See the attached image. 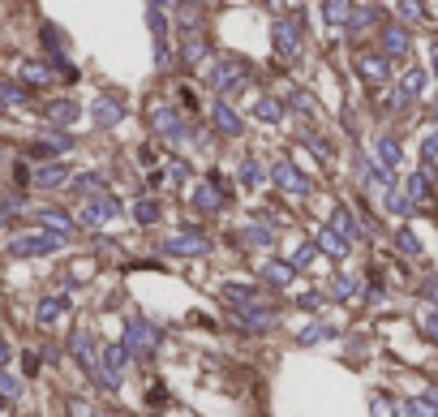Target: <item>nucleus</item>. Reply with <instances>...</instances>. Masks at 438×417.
<instances>
[{
	"mask_svg": "<svg viewBox=\"0 0 438 417\" xmlns=\"http://www.w3.org/2000/svg\"><path fill=\"white\" fill-rule=\"evenodd\" d=\"M434 74H438V47H434Z\"/></svg>",
	"mask_w": 438,
	"mask_h": 417,
	"instance_id": "603ef678",
	"label": "nucleus"
},
{
	"mask_svg": "<svg viewBox=\"0 0 438 417\" xmlns=\"http://www.w3.org/2000/svg\"><path fill=\"white\" fill-rule=\"evenodd\" d=\"M322 13L331 18V22H344V18H348V5H322Z\"/></svg>",
	"mask_w": 438,
	"mask_h": 417,
	"instance_id": "a19ab883",
	"label": "nucleus"
},
{
	"mask_svg": "<svg viewBox=\"0 0 438 417\" xmlns=\"http://www.w3.org/2000/svg\"><path fill=\"white\" fill-rule=\"evenodd\" d=\"M194 206H202V211H215V206H219L215 185H198V189H194Z\"/></svg>",
	"mask_w": 438,
	"mask_h": 417,
	"instance_id": "cd10ccee",
	"label": "nucleus"
},
{
	"mask_svg": "<svg viewBox=\"0 0 438 417\" xmlns=\"http://www.w3.org/2000/svg\"><path fill=\"white\" fill-rule=\"evenodd\" d=\"M26 99H30V95H26L22 86H0V103H18V108H22Z\"/></svg>",
	"mask_w": 438,
	"mask_h": 417,
	"instance_id": "2f4dec72",
	"label": "nucleus"
},
{
	"mask_svg": "<svg viewBox=\"0 0 438 417\" xmlns=\"http://www.w3.org/2000/svg\"><path fill=\"white\" fill-rule=\"evenodd\" d=\"M117 216H121V202L107 198V194H103V198H90V206L82 211L86 224H103V220H117Z\"/></svg>",
	"mask_w": 438,
	"mask_h": 417,
	"instance_id": "423d86ee",
	"label": "nucleus"
},
{
	"mask_svg": "<svg viewBox=\"0 0 438 417\" xmlns=\"http://www.w3.org/2000/svg\"><path fill=\"white\" fill-rule=\"evenodd\" d=\"M262 276H266L271 284H288V280H292V267H271V263H266Z\"/></svg>",
	"mask_w": 438,
	"mask_h": 417,
	"instance_id": "473e14b6",
	"label": "nucleus"
},
{
	"mask_svg": "<svg viewBox=\"0 0 438 417\" xmlns=\"http://www.w3.org/2000/svg\"><path fill=\"white\" fill-rule=\"evenodd\" d=\"M421 86H425V74H421V69H408V74L400 78V99H396V108H404V103H413V99L421 95Z\"/></svg>",
	"mask_w": 438,
	"mask_h": 417,
	"instance_id": "f8f14e48",
	"label": "nucleus"
},
{
	"mask_svg": "<svg viewBox=\"0 0 438 417\" xmlns=\"http://www.w3.org/2000/svg\"><path fill=\"white\" fill-rule=\"evenodd\" d=\"M331 224H336L331 233H336L340 241H353V237H357V224H353V216L344 211V206H336V216H331Z\"/></svg>",
	"mask_w": 438,
	"mask_h": 417,
	"instance_id": "4be33fe9",
	"label": "nucleus"
},
{
	"mask_svg": "<svg viewBox=\"0 0 438 417\" xmlns=\"http://www.w3.org/2000/svg\"><path fill=\"white\" fill-rule=\"evenodd\" d=\"M69 310V297H43L39 301V323H52V319H61Z\"/></svg>",
	"mask_w": 438,
	"mask_h": 417,
	"instance_id": "aec40b11",
	"label": "nucleus"
},
{
	"mask_svg": "<svg viewBox=\"0 0 438 417\" xmlns=\"http://www.w3.org/2000/svg\"><path fill=\"white\" fill-rule=\"evenodd\" d=\"M22 78H26L30 86H47V82H52V69L39 65V61H26V65H22Z\"/></svg>",
	"mask_w": 438,
	"mask_h": 417,
	"instance_id": "393cba45",
	"label": "nucleus"
},
{
	"mask_svg": "<svg viewBox=\"0 0 438 417\" xmlns=\"http://www.w3.org/2000/svg\"><path fill=\"white\" fill-rule=\"evenodd\" d=\"M434 155H438V129H434V134L421 142V160H434Z\"/></svg>",
	"mask_w": 438,
	"mask_h": 417,
	"instance_id": "ea45409f",
	"label": "nucleus"
},
{
	"mask_svg": "<svg viewBox=\"0 0 438 417\" xmlns=\"http://www.w3.org/2000/svg\"><path fill=\"white\" fill-rule=\"evenodd\" d=\"M245 78V65H237V61H224L215 69V90H232V82H241Z\"/></svg>",
	"mask_w": 438,
	"mask_h": 417,
	"instance_id": "dca6fc26",
	"label": "nucleus"
},
{
	"mask_svg": "<svg viewBox=\"0 0 438 417\" xmlns=\"http://www.w3.org/2000/svg\"><path fill=\"white\" fill-rule=\"evenodd\" d=\"M47 117H52V121H57V125H69V121L78 117V108H73V103H69V99H57V103H52V108H47Z\"/></svg>",
	"mask_w": 438,
	"mask_h": 417,
	"instance_id": "bb28decb",
	"label": "nucleus"
},
{
	"mask_svg": "<svg viewBox=\"0 0 438 417\" xmlns=\"http://www.w3.org/2000/svg\"><path fill=\"white\" fill-rule=\"evenodd\" d=\"M215 125L224 129V134H241V129H245V125H241V117L228 108V103H215Z\"/></svg>",
	"mask_w": 438,
	"mask_h": 417,
	"instance_id": "412c9836",
	"label": "nucleus"
},
{
	"mask_svg": "<svg viewBox=\"0 0 438 417\" xmlns=\"http://www.w3.org/2000/svg\"><path fill=\"white\" fill-rule=\"evenodd\" d=\"M202 61H206V43H202L198 35H189V39H185V65H194V69H198Z\"/></svg>",
	"mask_w": 438,
	"mask_h": 417,
	"instance_id": "a878e982",
	"label": "nucleus"
},
{
	"mask_svg": "<svg viewBox=\"0 0 438 417\" xmlns=\"http://www.w3.org/2000/svg\"><path fill=\"white\" fill-rule=\"evenodd\" d=\"M163 396H168V392H163V387L155 383V387H150V404H168V400H163Z\"/></svg>",
	"mask_w": 438,
	"mask_h": 417,
	"instance_id": "de8ad7c7",
	"label": "nucleus"
},
{
	"mask_svg": "<svg viewBox=\"0 0 438 417\" xmlns=\"http://www.w3.org/2000/svg\"><path fill=\"white\" fill-rule=\"evenodd\" d=\"M5 361H9V344H5V340H0V366H5Z\"/></svg>",
	"mask_w": 438,
	"mask_h": 417,
	"instance_id": "3c124183",
	"label": "nucleus"
},
{
	"mask_svg": "<svg viewBox=\"0 0 438 417\" xmlns=\"http://www.w3.org/2000/svg\"><path fill=\"white\" fill-rule=\"evenodd\" d=\"M318 245H322L326 254H336V258H344V254H348V241H340L331 228H318Z\"/></svg>",
	"mask_w": 438,
	"mask_h": 417,
	"instance_id": "b1692460",
	"label": "nucleus"
},
{
	"mask_svg": "<svg viewBox=\"0 0 438 417\" xmlns=\"http://www.w3.org/2000/svg\"><path fill=\"white\" fill-rule=\"evenodd\" d=\"M52 249H61V237H18L13 241V258H39Z\"/></svg>",
	"mask_w": 438,
	"mask_h": 417,
	"instance_id": "39448f33",
	"label": "nucleus"
},
{
	"mask_svg": "<svg viewBox=\"0 0 438 417\" xmlns=\"http://www.w3.org/2000/svg\"><path fill=\"white\" fill-rule=\"evenodd\" d=\"M0 392H5V396H18V379H9L5 370H0Z\"/></svg>",
	"mask_w": 438,
	"mask_h": 417,
	"instance_id": "37998d69",
	"label": "nucleus"
},
{
	"mask_svg": "<svg viewBox=\"0 0 438 417\" xmlns=\"http://www.w3.org/2000/svg\"><path fill=\"white\" fill-rule=\"evenodd\" d=\"M408 413H413V417H438V409H434L425 396H421V400H408Z\"/></svg>",
	"mask_w": 438,
	"mask_h": 417,
	"instance_id": "72a5a7b5",
	"label": "nucleus"
},
{
	"mask_svg": "<svg viewBox=\"0 0 438 417\" xmlns=\"http://www.w3.org/2000/svg\"><path fill=\"white\" fill-rule=\"evenodd\" d=\"M271 39H276L280 61H297V43H301V35H297V22H292V18H280L276 26H271Z\"/></svg>",
	"mask_w": 438,
	"mask_h": 417,
	"instance_id": "f03ea898",
	"label": "nucleus"
},
{
	"mask_svg": "<svg viewBox=\"0 0 438 417\" xmlns=\"http://www.w3.org/2000/svg\"><path fill=\"white\" fill-rule=\"evenodd\" d=\"M353 293V280H336V297H348Z\"/></svg>",
	"mask_w": 438,
	"mask_h": 417,
	"instance_id": "09e8293b",
	"label": "nucleus"
},
{
	"mask_svg": "<svg viewBox=\"0 0 438 417\" xmlns=\"http://www.w3.org/2000/svg\"><path fill=\"white\" fill-rule=\"evenodd\" d=\"M237 323H241V327H249V331H266V327H276V310H262V305L241 310Z\"/></svg>",
	"mask_w": 438,
	"mask_h": 417,
	"instance_id": "9d476101",
	"label": "nucleus"
},
{
	"mask_svg": "<svg viewBox=\"0 0 438 417\" xmlns=\"http://www.w3.org/2000/svg\"><path fill=\"white\" fill-rule=\"evenodd\" d=\"M408 206H421V202H430V177L425 172H413L408 177V198H404Z\"/></svg>",
	"mask_w": 438,
	"mask_h": 417,
	"instance_id": "a211bd4d",
	"label": "nucleus"
},
{
	"mask_svg": "<svg viewBox=\"0 0 438 417\" xmlns=\"http://www.w3.org/2000/svg\"><path fill=\"white\" fill-rule=\"evenodd\" d=\"M258 297H262V293H258V288H249V284H228V288H224V301L237 310V315H241V310H254V305H258Z\"/></svg>",
	"mask_w": 438,
	"mask_h": 417,
	"instance_id": "1a4fd4ad",
	"label": "nucleus"
},
{
	"mask_svg": "<svg viewBox=\"0 0 438 417\" xmlns=\"http://www.w3.org/2000/svg\"><path fill=\"white\" fill-rule=\"evenodd\" d=\"M168 61H172V52H168V47H163V39H155V65L163 69V65H168Z\"/></svg>",
	"mask_w": 438,
	"mask_h": 417,
	"instance_id": "79ce46f5",
	"label": "nucleus"
},
{
	"mask_svg": "<svg viewBox=\"0 0 438 417\" xmlns=\"http://www.w3.org/2000/svg\"><path fill=\"white\" fill-rule=\"evenodd\" d=\"M396 164H400V142L382 138V142H378V168H382V177H391Z\"/></svg>",
	"mask_w": 438,
	"mask_h": 417,
	"instance_id": "2eb2a0df",
	"label": "nucleus"
},
{
	"mask_svg": "<svg viewBox=\"0 0 438 417\" xmlns=\"http://www.w3.org/2000/svg\"><path fill=\"white\" fill-rule=\"evenodd\" d=\"M65 177H69V168H65V164H52V168H39V172H30V181H35V185H43V189H52V185H65Z\"/></svg>",
	"mask_w": 438,
	"mask_h": 417,
	"instance_id": "6ab92c4d",
	"label": "nucleus"
},
{
	"mask_svg": "<svg viewBox=\"0 0 438 417\" xmlns=\"http://www.w3.org/2000/svg\"><path fill=\"white\" fill-rule=\"evenodd\" d=\"M421 331L430 344H438V310H421Z\"/></svg>",
	"mask_w": 438,
	"mask_h": 417,
	"instance_id": "c85d7f7f",
	"label": "nucleus"
},
{
	"mask_svg": "<svg viewBox=\"0 0 438 417\" xmlns=\"http://www.w3.org/2000/svg\"><path fill=\"white\" fill-rule=\"evenodd\" d=\"M357 69H361L369 82H387V74H391L387 57H378V52H361V57H357Z\"/></svg>",
	"mask_w": 438,
	"mask_h": 417,
	"instance_id": "0eeeda50",
	"label": "nucleus"
},
{
	"mask_svg": "<svg viewBox=\"0 0 438 417\" xmlns=\"http://www.w3.org/2000/svg\"><path fill=\"white\" fill-rule=\"evenodd\" d=\"M39 220L52 224V237H69V233H73V220L61 216V211H39Z\"/></svg>",
	"mask_w": 438,
	"mask_h": 417,
	"instance_id": "5701e85b",
	"label": "nucleus"
},
{
	"mask_svg": "<svg viewBox=\"0 0 438 417\" xmlns=\"http://www.w3.org/2000/svg\"><path fill=\"white\" fill-rule=\"evenodd\" d=\"M69 353L82 361V366L95 375V366H99V357H95V344H90V331H73L69 336Z\"/></svg>",
	"mask_w": 438,
	"mask_h": 417,
	"instance_id": "6e6552de",
	"label": "nucleus"
},
{
	"mask_svg": "<svg viewBox=\"0 0 438 417\" xmlns=\"http://www.w3.org/2000/svg\"><path fill=\"white\" fill-rule=\"evenodd\" d=\"M155 129H159V134H168V138H185L181 117H177L172 108H155Z\"/></svg>",
	"mask_w": 438,
	"mask_h": 417,
	"instance_id": "f3484780",
	"label": "nucleus"
},
{
	"mask_svg": "<svg viewBox=\"0 0 438 417\" xmlns=\"http://www.w3.org/2000/svg\"><path fill=\"white\" fill-rule=\"evenodd\" d=\"M369 413H374V417H396V400H391V396H374V400H369Z\"/></svg>",
	"mask_w": 438,
	"mask_h": 417,
	"instance_id": "c756f323",
	"label": "nucleus"
},
{
	"mask_svg": "<svg viewBox=\"0 0 438 417\" xmlns=\"http://www.w3.org/2000/svg\"><path fill=\"white\" fill-rule=\"evenodd\" d=\"M301 310H318V293H305V297H301Z\"/></svg>",
	"mask_w": 438,
	"mask_h": 417,
	"instance_id": "8fccbe9b",
	"label": "nucleus"
},
{
	"mask_svg": "<svg viewBox=\"0 0 438 417\" xmlns=\"http://www.w3.org/2000/svg\"><path fill=\"white\" fill-rule=\"evenodd\" d=\"M206 249H211V241L202 233H185V237L168 241V254H206Z\"/></svg>",
	"mask_w": 438,
	"mask_h": 417,
	"instance_id": "9b49d317",
	"label": "nucleus"
},
{
	"mask_svg": "<svg viewBox=\"0 0 438 417\" xmlns=\"http://www.w3.org/2000/svg\"><path fill=\"white\" fill-rule=\"evenodd\" d=\"M336 331L331 327H309V331H301V344H318V340H331Z\"/></svg>",
	"mask_w": 438,
	"mask_h": 417,
	"instance_id": "f704fd0d",
	"label": "nucleus"
},
{
	"mask_svg": "<svg viewBox=\"0 0 438 417\" xmlns=\"http://www.w3.org/2000/svg\"><path fill=\"white\" fill-rule=\"evenodd\" d=\"M271 177H276V185H280V189H288V194H309V181L292 168V160H276Z\"/></svg>",
	"mask_w": 438,
	"mask_h": 417,
	"instance_id": "20e7f679",
	"label": "nucleus"
},
{
	"mask_svg": "<svg viewBox=\"0 0 438 417\" xmlns=\"http://www.w3.org/2000/svg\"><path fill=\"white\" fill-rule=\"evenodd\" d=\"M99 185H103V177H99V172H86V177H78V181H73V189H78V194H86V189H99Z\"/></svg>",
	"mask_w": 438,
	"mask_h": 417,
	"instance_id": "e433bc0d",
	"label": "nucleus"
},
{
	"mask_svg": "<svg viewBox=\"0 0 438 417\" xmlns=\"http://www.w3.org/2000/svg\"><path fill=\"white\" fill-rule=\"evenodd\" d=\"M95 121L103 125V129H112V125H121V103L117 99H95Z\"/></svg>",
	"mask_w": 438,
	"mask_h": 417,
	"instance_id": "4468645a",
	"label": "nucleus"
},
{
	"mask_svg": "<svg viewBox=\"0 0 438 417\" xmlns=\"http://www.w3.org/2000/svg\"><path fill=\"white\" fill-rule=\"evenodd\" d=\"M382 47H387V57H408V30L404 26H387L382 30Z\"/></svg>",
	"mask_w": 438,
	"mask_h": 417,
	"instance_id": "ddd939ff",
	"label": "nucleus"
},
{
	"mask_svg": "<svg viewBox=\"0 0 438 417\" xmlns=\"http://www.w3.org/2000/svg\"><path fill=\"white\" fill-rule=\"evenodd\" d=\"M134 216H138L142 224H150V220H159V206H155V202H138V206H134Z\"/></svg>",
	"mask_w": 438,
	"mask_h": 417,
	"instance_id": "c9c22d12",
	"label": "nucleus"
},
{
	"mask_svg": "<svg viewBox=\"0 0 438 417\" xmlns=\"http://www.w3.org/2000/svg\"><path fill=\"white\" fill-rule=\"evenodd\" d=\"M258 177H262V168H258V164H245V168H241V181H249V185H254Z\"/></svg>",
	"mask_w": 438,
	"mask_h": 417,
	"instance_id": "a18cd8bd",
	"label": "nucleus"
},
{
	"mask_svg": "<svg viewBox=\"0 0 438 417\" xmlns=\"http://www.w3.org/2000/svg\"><path fill=\"white\" fill-rule=\"evenodd\" d=\"M284 117V108L276 99H258V121H280Z\"/></svg>",
	"mask_w": 438,
	"mask_h": 417,
	"instance_id": "7c9ffc66",
	"label": "nucleus"
},
{
	"mask_svg": "<svg viewBox=\"0 0 438 417\" xmlns=\"http://www.w3.org/2000/svg\"><path fill=\"white\" fill-rule=\"evenodd\" d=\"M0 409H5V400H0Z\"/></svg>",
	"mask_w": 438,
	"mask_h": 417,
	"instance_id": "5fc2aeb1",
	"label": "nucleus"
},
{
	"mask_svg": "<svg viewBox=\"0 0 438 417\" xmlns=\"http://www.w3.org/2000/svg\"><path fill=\"white\" fill-rule=\"evenodd\" d=\"M22 375H26V379L39 375V353H22Z\"/></svg>",
	"mask_w": 438,
	"mask_h": 417,
	"instance_id": "58836bf2",
	"label": "nucleus"
},
{
	"mask_svg": "<svg viewBox=\"0 0 438 417\" xmlns=\"http://www.w3.org/2000/svg\"><path fill=\"white\" fill-rule=\"evenodd\" d=\"M90 417H103V413H90Z\"/></svg>",
	"mask_w": 438,
	"mask_h": 417,
	"instance_id": "864d4df0",
	"label": "nucleus"
},
{
	"mask_svg": "<svg viewBox=\"0 0 438 417\" xmlns=\"http://www.w3.org/2000/svg\"><path fill=\"white\" fill-rule=\"evenodd\" d=\"M314 263V245H301L297 254H292V271H301V267H309Z\"/></svg>",
	"mask_w": 438,
	"mask_h": 417,
	"instance_id": "4c0bfd02",
	"label": "nucleus"
},
{
	"mask_svg": "<svg viewBox=\"0 0 438 417\" xmlns=\"http://www.w3.org/2000/svg\"><path fill=\"white\" fill-rule=\"evenodd\" d=\"M30 417H35V413H30Z\"/></svg>",
	"mask_w": 438,
	"mask_h": 417,
	"instance_id": "6e6d98bb",
	"label": "nucleus"
},
{
	"mask_svg": "<svg viewBox=\"0 0 438 417\" xmlns=\"http://www.w3.org/2000/svg\"><path fill=\"white\" fill-rule=\"evenodd\" d=\"M125 348L121 344H107L103 348V361H99V366H95V375L103 379V387H121V375H125Z\"/></svg>",
	"mask_w": 438,
	"mask_h": 417,
	"instance_id": "f257e3e1",
	"label": "nucleus"
},
{
	"mask_svg": "<svg viewBox=\"0 0 438 417\" xmlns=\"http://www.w3.org/2000/svg\"><path fill=\"white\" fill-rule=\"evenodd\" d=\"M155 344H159V331H155V327H146V323H129V327H125V344H121L125 353H138V357H142V353H150Z\"/></svg>",
	"mask_w": 438,
	"mask_h": 417,
	"instance_id": "7ed1b4c3",
	"label": "nucleus"
},
{
	"mask_svg": "<svg viewBox=\"0 0 438 417\" xmlns=\"http://www.w3.org/2000/svg\"><path fill=\"white\" fill-rule=\"evenodd\" d=\"M9 211H18V198H9V194H0V220H5Z\"/></svg>",
	"mask_w": 438,
	"mask_h": 417,
	"instance_id": "c03bdc74",
	"label": "nucleus"
},
{
	"mask_svg": "<svg viewBox=\"0 0 438 417\" xmlns=\"http://www.w3.org/2000/svg\"><path fill=\"white\" fill-rule=\"evenodd\" d=\"M400 249H408V254H417L421 245H417V237H413V233H400Z\"/></svg>",
	"mask_w": 438,
	"mask_h": 417,
	"instance_id": "49530a36",
	"label": "nucleus"
}]
</instances>
